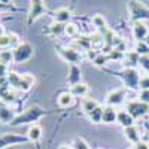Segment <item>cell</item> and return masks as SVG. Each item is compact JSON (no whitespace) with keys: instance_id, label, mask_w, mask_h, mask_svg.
<instances>
[{"instance_id":"cell-9","label":"cell","mask_w":149,"mask_h":149,"mask_svg":"<svg viewBox=\"0 0 149 149\" xmlns=\"http://www.w3.org/2000/svg\"><path fill=\"white\" fill-rule=\"evenodd\" d=\"M46 5L45 2H42V0H33L31 5H30V10H29V15H27V22L29 26L30 24H33L37 18H40L42 15L46 14Z\"/></svg>"},{"instance_id":"cell-39","label":"cell","mask_w":149,"mask_h":149,"mask_svg":"<svg viewBox=\"0 0 149 149\" xmlns=\"http://www.w3.org/2000/svg\"><path fill=\"white\" fill-rule=\"evenodd\" d=\"M9 72H10V70L8 69V66H5V64L0 63V78H6Z\"/></svg>"},{"instance_id":"cell-30","label":"cell","mask_w":149,"mask_h":149,"mask_svg":"<svg viewBox=\"0 0 149 149\" xmlns=\"http://www.w3.org/2000/svg\"><path fill=\"white\" fill-rule=\"evenodd\" d=\"M78 31H79V29H78L76 24H73V22L66 24V27H64V33H66L69 37H74V36H78Z\"/></svg>"},{"instance_id":"cell-7","label":"cell","mask_w":149,"mask_h":149,"mask_svg":"<svg viewBox=\"0 0 149 149\" xmlns=\"http://www.w3.org/2000/svg\"><path fill=\"white\" fill-rule=\"evenodd\" d=\"M125 110L134 119H140V118H143L149 113V104L142 103L139 100H133V102L125 103Z\"/></svg>"},{"instance_id":"cell-10","label":"cell","mask_w":149,"mask_h":149,"mask_svg":"<svg viewBox=\"0 0 149 149\" xmlns=\"http://www.w3.org/2000/svg\"><path fill=\"white\" fill-rule=\"evenodd\" d=\"M17 115L18 113L15 112L14 107H10L8 103L0 100V122L2 124H9L10 125V122L17 118Z\"/></svg>"},{"instance_id":"cell-42","label":"cell","mask_w":149,"mask_h":149,"mask_svg":"<svg viewBox=\"0 0 149 149\" xmlns=\"http://www.w3.org/2000/svg\"><path fill=\"white\" fill-rule=\"evenodd\" d=\"M58 149H73V148H72V145H70V146H69V145H61Z\"/></svg>"},{"instance_id":"cell-13","label":"cell","mask_w":149,"mask_h":149,"mask_svg":"<svg viewBox=\"0 0 149 149\" xmlns=\"http://www.w3.org/2000/svg\"><path fill=\"white\" fill-rule=\"evenodd\" d=\"M82 72H81V67L79 66H74L72 64L69 67V74H67V82L70 84V86L76 85V84H81L82 81Z\"/></svg>"},{"instance_id":"cell-22","label":"cell","mask_w":149,"mask_h":149,"mask_svg":"<svg viewBox=\"0 0 149 149\" xmlns=\"http://www.w3.org/2000/svg\"><path fill=\"white\" fill-rule=\"evenodd\" d=\"M86 93H88V85L84 84V82L70 86V94H72L73 97H85Z\"/></svg>"},{"instance_id":"cell-28","label":"cell","mask_w":149,"mask_h":149,"mask_svg":"<svg viewBox=\"0 0 149 149\" xmlns=\"http://www.w3.org/2000/svg\"><path fill=\"white\" fill-rule=\"evenodd\" d=\"M64 27H66V24H61V22H52L51 26H49V31H51L54 36H61L64 33Z\"/></svg>"},{"instance_id":"cell-12","label":"cell","mask_w":149,"mask_h":149,"mask_svg":"<svg viewBox=\"0 0 149 149\" xmlns=\"http://www.w3.org/2000/svg\"><path fill=\"white\" fill-rule=\"evenodd\" d=\"M139 60H140V55L136 52V51L125 52L124 60H122L124 69H136V66H139Z\"/></svg>"},{"instance_id":"cell-32","label":"cell","mask_w":149,"mask_h":149,"mask_svg":"<svg viewBox=\"0 0 149 149\" xmlns=\"http://www.w3.org/2000/svg\"><path fill=\"white\" fill-rule=\"evenodd\" d=\"M72 148H73V149H91V148L88 146V143H86L84 139H81V137H76V139L73 140Z\"/></svg>"},{"instance_id":"cell-27","label":"cell","mask_w":149,"mask_h":149,"mask_svg":"<svg viewBox=\"0 0 149 149\" xmlns=\"http://www.w3.org/2000/svg\"><path fill=\"white\" fill-rule=\"evenodd\" d=\"M93 24H94V27L97 30H100V31H106L107 30V24H106V19L102 17V15H94L93 17Z\"/></svg>"},{"instance_id":"cell-8","label":"cell","mask_w":149,"mask_h":149,"mask_svg":"<svg viewBox=\"0 0 149 149\" xmlns=\"http://www.w3.org/2000/svg\"><path fill=\"white\" fill-rule=\"evenodd\" d=\"M128 90L127 88H118L110 91L106 95V106H112V107H118L121 104L125 103V97H127Z\"/></svg>"},{"instance_id":"cell-19","label":"cell","mask_w":149,"mask_h":149,"mask_svg":"<svg viewBox=\"0 0 149 149\" xmlns=\"http://www.w3.org/2000/svg\"><path fill=\"white\" fill-rule=\"evenodd\" d=\"M42 134H43V130L42 127L39 125V124H33V125L29 127V131H27V137L30 142H37V140H40L42 137Z\"/></svg>"},{"instance_id":"cell-31","label":"cell","mask_w":149,"mask_h":149,"mask_svg":"<svg viewBox=\"0 0 149 149\" xmlns=\"http://www.w3.org/2000/svg\"><path fill=\"white\" fill-rule=\"evenodd\" d=\"M124 52H121V51H118V49H112V51L107 54V58H109V61H122L124 60Z\"/></svg>"},{"instance_id":"cell-35","label":"cell","mask_w":149,"mask_h":149,"mask_svg":"<svg viewBox=\"0 0 149 149\" xmlns=\"http://www.w3.org/2000/svg\"><path fill=\"white\" fill-rule=\"evenodd\" d=\"M139 66H140L142 70H145V72L149 73V55H143V57H140V60H139Z\"/></svg>"},{"instance_id":"cell-36","label":"cell","mask_w":149,"mask_h":149,"mask_svg":"<svg viewBox=\"0 0 149 149\" xmlns=\"http://www.w3.org/2000/svg\"><path fill=\"white\" fill-rule=\"evenodd\" d=\"M139 88H140V91L142 90H149V74H143V76H140Z\"/></svg>"},{"instance_id":"cell-23","label":"cell","mask_w":149,"mask_h":149,"mask_svg":"<svg viewBox=\"0 0 149 149\" xmlns=\"http://www.w3.org/2000/svg\"><path fill=\"white\" fill-rule=\"evenodd\" d=\"M91 37V46H93V49H103L104 48V39H103V34H100V33H94V34H91L90 36Z\"/></svg>"},{"instance_id":"cell-34","label":"cell","mask_w":149,"mask_h":149,"mask_svg":"<svg viewBox=\"0 0 149 149\" xmlns=\"http://www.w3.org/2000/svg\"><path fill=\"white\" fill-rule=\"evenodd\" d=\"M93 63L95 64V66H98V67H102V66H104L106 63H109V58H107V54H103V52H100V55H98Z\"/></svg>"},{"instance_id":"cell-45","label":"cell","mask_w":149,"mask_h":149,"mask_svg":"<svg viewBox=\"0 0 149 149\" xmlns=\"http://www.w3.org/2000/svg\"><path fill=\"white\" fill-rule=\"evenodd\" d=\"M0 52H2V48H0Z\"/></svg>"},{"instance_id":"cell-4","label":"cell","mask_w":149,"mask_h":149,"mask_svg":"<svg viewBox=\"0 0 149 149\" xmlns=\"http://www.w3.org/2000/svg\"><path fill=\"white\" fill-rule=\"evenodd\" d=\"M121 79L125 84L127 90H137L139 88V82H140V73L137 69H124L119 73Z\"/></svg>"},{"instance_id":"cell-41","label":"cell","mask_w":149,"mask_h":149,"mask_svg":"<svg viewBox=\"0 0 149 149\" xmlns=\"http://www.w3.org/2000/svg\"><path fill=\"white\" fill-rule=\"evenodd\" d=\"M6 34V31H5V27L2 26V24H0V37H2V36H5Z\"/></svg>"},{"instance_id":"cell-33","label":"cell","mask_w":149,"mask_h":149,"mask_svg":"<svg viewBox=\"0 0 149 149\" xmlns=\"http://www.w3.org/2000/svg\"><path fill=\"white\" fill-rule=\"evenodd\" d=\"M0 48L2 49H10V33H6L0 37Z\"/></svg>"},{"instance_id":"cell-43","label":"cell","mask_w":149,"mask_h":149,"mask_svg":"<svg viewBox=\"0 0 149 149\" xmlns=\"http://www.w3.org/2000/svg\"><path fill=\"white\" fill-rule=\"evenodd\" d=\"M145 43H146V45H148V46H149V34H148V36H146V39H145Z\"/></svg>"},{"instance_id":"cell-44","label":"cell","mask_w":149,"mask_h":149,"mask_svg":"<svg viewBox=\"0 0 149 149\" xmlns=\"http://www.w3.org/2000/svg\"><path fill=\"white\" fill-rule=\"evenodd\" d=\"M148 139H149V131H148Z\"/></svg>"},{"instance_id":"cell-15","label":"cell","mask_w":149,"mask_h":149,"mask_svg":"<svg viewBox=\"0 0 149 149\" xmlns=\"http://www.w3.org/2000/svg\"><path fill=\"white\" fill-rule=\"evenodd\" d=\"M134 118L128 113V112L124 109V110H118V118H116V122L119 125H122L124 128H128V127H133L134 125Z\"/></svg>"},{"instance_id":"cell-46","label":"cell","mask_w":149,"mask_h":149,"mask_svg":"<svg viewBox=\"0 0 149 149\" xmlns=\"http://www.w3.org/2000/svg\"><path fill=\"white\" fill-rule=\"evenodd\" d=\"M130 149H134V148H130Z\"/></svg>"},{"instance_id":"cell-37","label":"cell","mask_w":149,"mask_h":149,"mask_svg":"<svg viewBox=\"0 0 149 149\" xmlns=\"http://www.w3.org/2000/svg\"><path fill=\"white\" fill-rule=\"evenodd\" d=\"M137 100L142 102V103L149 104V90H142V91L139 93V98H137Z\"/></svg>"},{"instance_id":"cell-3","label":"cell","mask_w":149,"mask_h":149,"mask_svg":"<svg viewBox=\"0 0 149 149\" xmlns=\"http://www.w3.org/2000/svg\"><path fill=\"white\" fill-rule=\"evenodd\" d=\"M128 14L130 18L137 22V21H146L149 19V8L140 2H128Z\"/></svg>"},{"instance_id":"cell-18","label":"cell","mask_w":149,"mask_h":149,"mask_svg":"<svg viewBox=\"0 0 149 149\" xmlns=\"http://www.w3.org/2000/svg\"><path fill=\"white\" fill-rule=\"evenodd\" d=\"M116 118H118L116 107H112V106L103 107V122L104 124H113V122H116Z\"/></svg>"},{"instance_id":"cell-21","label":"cell","mask_w":149,"mask_h":149,"mask_svg":"<svg viewBox=\"0 0 149 149\" xmlns=\"http://www.w3.org/2000/svg\"><path fill=\"white\" fill-rule=\"evenodd\" d=\"M57 102H58L60 107H64V109H66V107H70V106L73 104L74 97L70 94V91H64V93H61V94L58 95Z\"/></svg>"},{"instance_id":"cell-5","label":"cell","mask_w":149,"mask_h":149,"mask_svg":"<svg viewBox=\"0 0 149 149\" xmlns=\"http://www.w3.org/2000/svg\"><path fill=\"white\" fill-rule=\"evenodd\" d=\"M30 142L27 136L18 134V133H2L0 134V149H5L8 146H15L21 143Z\"/></svg>"},{"instance_id":"cell-6","label":"cell","mask_w":149,"mask_h":149,"mask_svg":"<svg viewBox=\"0 0 149 149\" xmlns=\"http://www.w3.org/2000/svg\"><path fill=\"white\" fill-rule=\"evenodd\" d=\"M12 52H14V63L19 64V63H24V61H27L33 57L34 49L29 42H21L15 49H12Z\"/></svg>"},{"instance_id":"cell-40","label":"cell","mask_w":149,"mask_h":149,"mask_svg":"<svg viewBox=\"0 0 149 149\" xmlns=\"http://www.w3.org/2000/svg\"><path fill=\"white\" fill-rule=\"evenodd\" d=\"M134 149H149V143L145 140H140L139 143L134 145Z\"/></svg>"},{"instance_id":"cell-25","label":"cell","mask_w":149,"mask_h":149,"mask_svg":"<svg viewBox=\"0 0 149 149\" xmlns=\"http://www.w3.org/2000/svg\"><path fill=\"white\" fill-rule=\"evenodd\" d=\"M0 63L5 66H9L10 63H14V52H12V49H2V52H0Z\"/></svg>"},{"instance_id":"cell-14","label":"cell","mask_w":149,"mask_h":149,"mask_svg":"<svg viewBox=\"0 0 149 149\" xmlns=\"http://www.w3.org/2000/svg\"><path fill=\"white\" fill-rule=\"evenodd\" d=\"M124 136H125V139L128 142H131L133 145L139 143L142 140V133H140V130L136 127V125L128 127V128H124Z\"/></svg>"},{"instance_id":"cell-38","label":"cell","mask_w":149,"mask_h":149,"mask_svg":"<svg viewBox=\"0 0 149 149\" xmlns=\"http://www.w3.org/2000/svg\"><path fill=\"white\" fill-rule=\"evenodd\" d=\"M85 54H86V58H88V60H91V61H94V60H95L98 55H100V52H98L97 49H90V51H86Z\"/></svg>"},{"instance_id":"cell-26","label":"cell","mask_w":149,"mask_h":149,"mask_svg":"<svg viewBox=\"0 0 149 149\" xmlns=\"http://www.w3.org/2000/svg\"><path fill=\"white\" fill-rule=\"evenodd\" d=\"M88 118L93 124H100L103 122V107L98 106L97 109H94L91 113H88Z\"/></svg>"},{"instance_id":"cell-11","label":"cell","mask_w":149,"mask_h":149,"mask_svg":"<svg viewBox=\"0 0 149 149\" xmlns=\"http://www.w3.org/2000/svg\"><path fill=\"white\" fill-rule=\"evenodd\" d=\"M148 34H149V30L143 21H137L133 24V36H134L136 42H145Z\"/></svg>"},{"instance_id":"cell-20","label":"cell","mask_w":149,"mask_h":149,"mask_svg":"<svg viewBox=\"0 0 149 149\" xmlns=\"http://www.w3.org/2000/svg\"><path fill=\"white\" fill-rule=\"evenodd\" d=\"M34 76L30 73H24L22 74V81H21V88H19V93H27L33 88L34 85Z\"/></svg>"},{"instance_id":"cell-17","label":"cell","mask_w":149,"mask_h":149,"mask_svg":"<svg viewBox=\"0 0 149 149\" xmlns=\"http://www.w3.org/2000/svg\"><path fill=\"white\" fill-rule=\"evenodd\" d=\"M74 48L79 49V51H84V52L93 49L91 37L90 36H78V39H74Z\"/></svg>"},{"instance_id":"cell-1","label":"cell","mask_w":149,"mask_h":149,"mask_svg":"<svg viewBox=\"0 0 149 149\" xmlns=\"http://www.w3.org/2000/svg\"><path fill=\"white\" fill-rule=\"evenodd\" d=\"M45 109H42L37 104H31L29 107H26L21 113L17 115V118L10 122L12 127H19V125H26V124H36L42 116H45Z\"/></svg>"},{"instance_id":"cell-2","label":"cell","mask_w":149,"mask_h":149,"mask_svg":"<svg viewBox=\"0 0 149 149\" xmlns=\"http://www.w3.org/2000/svg\"><path fill=\"white\" fill-rule=\"evenodd\" d=\"M55 49H57V52H58V55L61 58H63L64 61H67V63H70V66L72 64L78 66L82 61V58H84L81 51L76 49L74 46H57Z\"/></svg>"},{"instance_id":"cell-29","label":"cell","mask_w":149,"mask_h":149,"mask_svg":"<svg viewBox=\"0 0 149 149\" xmlns=\"http://www.w3.org/2000/svg\"><path fill=\"white\" fill-rule=\"evenodd\" d=\"M134 51L137 52L140 57H143V55H149V46H148L145 42H136Z\"/></svg>"},{"instance_id":"cell-16","label":"cell","mask_w":149,"mask_h":149,"mask_svg":"<svg viewBox=\"0 0 149 149\" xmlns=\"http://www.w3.org/2000/svg\"><path fill=\"white\" fill-rule=\"evenodd\" d=\"M72 18V10L67 8H60L54 12V19L55 22H61V24H69Z\"/></svg>"},{"instance_id":"cell-24","label":"cell","mask_w":149,"mask_h":149,"mask_svg":"<svg viewBox=\"0 0 149 149\" xmlns=\"http://www.w3.org/2000/svg\"><path fill=\"white\" fill-rule=\"evenodd\" d=\"M98 106H100V104H98L94 98H84V100H82V110L85 112L86 115L91 113V112L94 109H97Z\"/></svg>"}]
</instances>
